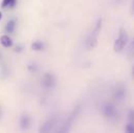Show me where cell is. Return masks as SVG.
Instances as JSON below:
<instances>
[{"label":"cell","mask_w":134,"mask_h":133,"mask_svg":"<svg viewBox=\"0 0 134 133\" xmlns=\"http://www.w3.org/2000/svg\"><path fill=\"white\" fill-rule=\"evenodd\" d=\"M128 40H129V37H128V33L126 31V29L121 28V29H120V33H119V37H118V40H115V42H114L113 50H114L115 52H121V51L124 49V47L127 45Z\"/></svg>","instance_id":"1"},{"label":"cell","mask_w":134,"mask_h":133,"mask_svg":"<svg viewBox=\"0 0 134 133\" xmlns=\"http://www.w3.org/2000/svg\"><path fill=\"white\" fill-rule=\"evenodd\" d=\"M42 85L45 87V88H52L54 85H55V78L52 74L50 73H47L43 76V79H42Z\"/></svg>","instance_id":"2"},{"label":"cell","mask_w":134,"mask_h":133,"mask_svg":"<svg viewBox=\"0 0 134 133\" xmlns=\"http://www.w3.org/2000/svg\"><path fill=\"white\" fill-rule=\"evenodd\" d=\"M102 113L103 115H105L106 118L108 119H111V118H114L115 114H116V111H115V108L113 105L109 104V103H106L102 106Z\"/></svg>","instance_id":"3"},{"label":"cell","mask_w":134,"mask_h":133,"mask_svg":"<svg viewBox=\"0 0 134 133\" xmlns=\"http://www.w3.org/2000/svg\"><path fill=\"white\" fill-rule=\"evenodd\" d=\"M54 125H55V119L51 118V119H49L48 121H46L43 124V126L40 128V131L41 132H48V131H50V130L53 129Z\"/></svg>","instance_id":"4"},{"label":"cell","mask_w":134,"mask_h":133,"mask_svg":"<svg viewBox=\"0 0 134 133\" xmlns=\"http://www.w3.org/2000/svg\"><path fill=\"white\" fill-rule=\"evenodd\" d=\"M97 41H98V35H96V34H94L92 32L90 34V36L87 37V40H86V47L88 49L95 48L96 45H97Z\"/></svg>","instance_id":"5"},{"label":"cell","mask_w":134,"mask_h":133,"mask_svg":"<svg viewBox=\"0 0 134 133\" xmlns=\"http://www.w3.org/2000/svg\"><path fill=\"white\" fill-rule=\"evenodd\" d=\"M30 126V118L27 114H23L20 119V127L22 130H27Z\"/></svg>","instance_id":"6"},{"label":"cell","mask_w":134,"mask_h":133,"mask_svg":"<svg viewBox=\"0 0 134 133\" xmlns=\"http://www.w3.org/2000/svg\"><path fill=\"white\" fill-rule=\"evenodd\" d=\"M0 43H1V45H2L3 47H5V48H9V47L13 46V41H12V38H10L8 35H6V34L1 35V37H0Z\"/></svg>","instance_id":"7"},{"label":"cell","mask_w":134,"mask_h":133,"mask_svg":"<svg viewBox=\"0 0 134 133\" xmlns=\"http://www.w3.org/2000/svg\"><path fill=\"white\" fill-rule=\"evenodd\" d=\"M124 97H125V88L122 85H120L114 91V98L118 100H122L124 99Z\"/></svg>","instance_id":"8"},{"label":"cell","mask_w":134,"mask_h":133,"mask_svg":"<svg viewBox=\"0 0 134 133\" xmlns=\"http://www.w3.org/2000/svg\"><path fill=\"white\" fill-rule=\"evenodd\" d=\"M16 28V21L15 20H10L7 22V24L5 25V31L8 33H13L15 31Z\"/></svg>","instance_id":"9"},{"label":"cell","mask_w":134,"mask_h":133,"mask_svg":"<svg viewBox=\"0 0 134 133\" xmlns=\"http://www.w3.org/2000/svg\"><path fill=\"white\" fill-rule=\"evenodd\" d=\"M17 3V0H2V3H1V7L3 8H6V7H9V8H13Z\"/></svg>","instance_id":"10"},{"label":"cell","mask_w":134,"mask_h":133,"mask_svg":"<svg viewBox=\"0 0 134 133\" xmlns=\"http://www.w3.org/2000/svg\"><path fill=\"white\" fill-rule=\"evenodd\" d=\"M31 48L34 49V51H41V50L44 49V44L42 42H40V41H36L31 45Z\"/></svg>","instance_id":"11"},{"label":"cell","mask_w":134,"mask_h":133,"mask_svg":"<svg viewBox=\"0 0 134 133\" xmlns=\"http://www.w3.org/2000/svg\"><path fill=\"white\" fill-rule=\"evenodd\" d=\"M101 27H102V19H98V21H97V23L95 25V28H94V30L92 32L94 34H96V35H98L99 32L101 31Z\"/></svg>","instance_id":"12"},{"label":"cell","mask_w":134,"mask_h":133,"mask_svg":"<svg viewBox=\"0 0 134 133\" xmlns=\"http://www.w3.org/2000/svg\"><path fill=\"white\" fill-rule=\"evenodd\" d=\"M126 131L129 133H134V124L133 123H130L126 126Z\"/></svg>","instance_id":"13"},{"label":"cell","mask_w":134,"mask_h":133,"mask_svg":"<svg viewBox=\"0 0 134 133\" xmlns=\"http://www.w3.org/2000/svg\"><path fill=\"white\" fill-rule=\"evenodd\" d=\"M129 120H130L131 122H134V110H131V111L129 112Z\"/></svg>","instance_id":"14"},{"label":"cell","mask_w":134,"mask_h":133,"mask_svg":"<svg viewBox=\"0 0 134 133\" xmlns=\"http://www.w3.org/2000/svg\"><path fill=\"white\" fill-rule=\"evenodd\" d=\"M131 51L133 52V54H134V40H133V42H132V45H131Z\"/></svg>","instance_id":"15"},{"label":"cell","mask_w":134,"mask_h":133,"mask_svg":"<svg viewBox=\"0 0 134 133\" xmlns=\"http://www.w3.org/2000/svg\"><path fill=\"white\" fill-rule=\"evenodd\" d=\"M113 1H115V2H116V4H118V3H120L122 0H113Z\"/></svg>","instance_id":"16"},{"label":"cell","mask_w":134,"mask_h":133,"mask_svg":"<svg viewBox=\"0 0 134 133\" xmlns=\"http://www.w3.org/2000/svg\"><path fill=\"white\" fill-rule=\"evenodd\" d=\"M132 7H133V8H132V12H133V14H134V0H133V5H132Z\"/></svg>","instance_id":"17"},{"label":"cell","mask_w":134,"mask_h":133,"mask_svg":"<svg viewBox=\"0 0 134 133\" xmlns=\"http://www.w3.org/2000/svg\"><path fill=\"white\" fill-rule=\"evenodd\" d=\"M1 18H2V13L0 12V20H1Z\"/></svg>","instance_id":"18"},{"label":"cell","mask_w":134,"mask_h":133,"mask_svg":"<svg viewBox=\"0 0 134 133\" xmlns=\"http://www.w3.org/2000/svg\"><path fill=\"white\" fill-rule=\"evenodd\" d=\"M133 75H134V68H133Z\"/></svg>","instance_id":"19"}]
</instances>
